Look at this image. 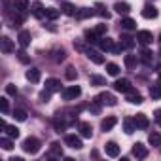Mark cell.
I'll list each match as a JSON object with an SVG mask.
<instances>
[{
    "label": "cell",
    "instance_id": "cell-1",
    "mask_svg": "<svg viewBox=\"0 0 161 161\" xmlns=\"http://www.w3.org/2000/svg\"><path fill=\"white\" fill-rule=\"evenodd\" d=\"M40 146H42V142H40L36 136H27V138L23 140V144H21L23 152H25V153H31V155L38 153V152H40Z\"/></svg>",
    "mask_w": 161,
    "mask_h": 161
},
{
    "label": "cell",
    "instance_id": "cell-2",
    "mask_svg": "<svg viewBox=\"0 0 161 161\" xmlns=\"http://www.w3.org/2000/svg\"><path fill=\"white\" fill-rule=\"evenodd\" d=\"M51 125H53V129H55L57 133H61V131H64V129H66L68 119H66V116H64L63 112H57V114L51 118Z\"/></svg>",
    "mask_w": 161,
    "mask_h": 161
},
{
    "label": "cell",
    "instance_id": "cell-3",
    "mask_svg": "<svg viewBox=\"0 0 161 161\" xmlns=\"http://www.w3.org/2000/svg\"><path fill=\"white\" fill-rule=\"evenodd\" d=\"M61 95H63L64 101H74V99H78L80 95H82V87L80 86H68V87H64L61 91Z\"/></svg>",
    "mask_w": 161,
    "mask_h": 161
},
{
    "label": "cell",
    "instance_id": "cell-4",
    "mask_svg": "<svg viewBox=\"0 0 161 161\" xmlns=\"http://www.w3.org/2000/svg\"><path fill=\"white\" fill-rule=\"evenodd\" d=\"M103 106H116L118 104V101H116V97L112 95V93H108V91H103V93H99L97 97H95Z\"/></svg>",
    "mask_w": 161,
    "mask_h": 161
},
{
    "label": "cell",
    "instance_id": "cell-5",
    "mask_svg": "<svg viewBox=\"0 0 161 161\" xmlns=\"http://www.w3.org/2000/svg\"><path fill=\"white\" fill-rule=\"evenodd\" d=\"M114 89L119 91V93H129L133 89V86H131V82H129L127 78H118L116 82H114Z\"/></svg>",
    "mask_w": 161,
    "mask_h": 161
},
{
    "label": "cell",
    "instance_id": "cell-6",
    "mask_svg": "<svg viewBox=\"0 0 161 161\" xmlns=\"http://www.w3.org/2000/svg\"><path fill=\"white\" fill-rule=\"evenodd\" d=\"M64 144L68 146V148H72V150H82V138L80 136H76V135H66L64 136Z\"/></svg>",
    "mask_w": 161,
    "mask_h": 161
},
{
    "label": "cell",
    "instance_id": "cell-7",
    "mask_svg": "<svg viewBox=\"0 0 161 161\" xmlns=\"http://www.w3.org/2000/svg\"><path fill=\"white\" fill-rule=\"evenodd\" d=\"M138 61H140L142 64H146V66H152V63H153V53H152V49L142 47L140 53H138Z\"/></svg>",
    "mask_w": 161,
    "mask_h": 161
},
{
    "label": "cell",
    "instance_id": "cell-8",
    "mask_svg": "<svg viewBox=\"0 0 161 161\" xmlns=\"http://www.w3.org/2000/svg\"><path fill=\"white\" fill-rule=\"evenodd\" d=\"M133 155L136 159H146L148 157V146H144L142 142H135L133 144Z\"/></svg>",
    "mask_w": 161,
    "mask_h": 161
},
{
    "label": "cell",
    "instance_id": "cell-9",
    "mask_svg": "<svg viewBox=\"0 0 161 161\" xmlns=\"http://www.w3.org/2000/svg\"><path fill=\"white\" fill-rule=\"evenodd\" d=\"M136 42H138L140 46H148V44L153 42V34H152L150 31H138V32H136Z\"/></svg>",
    "mask_w": 161,
    "mask_h": 161
},
{
    "label": "cell",
    "instance_id": "cell-10",
    "mask_svg": "<svg viewBox=\"0 0 161 161\" xmlns=\"http://www.w3.org/2000/svg\"><path fill=\"white\" fill-rule=\"evenodd\" d=\"M86 55H87V59L93 61L95 64H104V55H103L101 51H97V49H87Z\"/></svg>",
    "mask_w": 161,
    "mask_h": 161
},
{
    "label": "cell",
    "instance_id": "cell-11",
    "mask_svg": "<svg viewBox=\"0 0 161 161\" xmlns=\"http://www.w3.org/2000/svg\"><path fill=\"white\" fill-rule=\"evenodd\" d=\"M0 49H2V53H14L15 46H14V42L8 36H2V38H0Z\"/></svg>",
    "mask_w": 161,
    "mask_h": 161
},
{
    "label": "cell",
    "instance_id": "cell-12",
    "mask_svg": "<svg viewBox=\"0 0 161 161\" xmlns=\"http://www.w3.org/2000/svg\"><path fill=\"white\" fill-rule=\"evenodd\" d=\"M140 14H142V17H144V19H155V17L159 15L157 8H155V6H152V4H146V6L142 8V12H140Z\"/></svg>",
    "mask_w": 161,
    "mask_h": 161
},
{
    "label": "cell",
    "instance_id": "cell-13",
    "mask_svg": "<svg viewBox=\"0 0 161 161\" xmlns=\"http://www.w3.org/2000/svg\"><path fill=\"white\" fill-rule=\"evenodd\" d=\"M99 47H101V51H114L116 44H114V40L110 36H103L99 40Z\"/></svg>",
    "mask_w": 161,
    "mask_h": 161
},
{
    "label": "cell",
    "instance_id": "cell-14",
    "mask_svg": "<svg viewBox=\"0 0 161 161\" xmlns=\"http://www.w3.org/2000/svg\"><path fill=\"white\" fill-rule=\"evenodd\" d=\"M78 129H80V135H82L84 138H91V136H93V127H91V123H87V121H80Z\"/></svg>",
    "mask_w": 161,
    "mask_h": 161
},
{
    "label": "cell",
    "instance_id": "cell-15",
    "mask_svg": "<svg viewBox=\"0 0 161 161\" xmlns=\"http://www.w3.org/2000/svg\"><path fill=\"white\" fill-rule=\"evenodd\" d=\"M31 14H32V17L42 19V17L46 15V8H44V4H42V2H34V4L31 6Z\"/></svg>",
    "mask_w": 161,
    "mask_h": 161
},
{
    "label": "cell",
    "instance_id": "cell-16",
    "mask_svg": "<svg viewBox=\"0 0 161 161\" xmlns=\"http://www.w3.org/2000/svg\"><path fill=\"white\" fill-rule=\"evenodd\" d=\"M133 119H135L136 129H142V131H144V129H148V125H150V119H148V116H146V114H136Z\"/></svg>",
    "mask_w": 161,
    "mask_h": 161
},
{
    "label": "cell",
    "instance_id": "cell-17",
    "mask_svg": "<svg viewBox=\"0 0 161 161\" xmlns=\"http://www.w3.org/2000/svg\"><path fill=\"white\" fill-rule=\"evenodd\" d=\"M14 10L17 14L27 15V12H29V0H14Z\"/></svg>",
    "mask_w": 161,
    "mask_h": 161
},
{
    "label": "cell",
    "instance_id": "cell-18",
    "mask_svg": "<svg viewBox=\"0 0 161 161\" xmlns=\"http://www.w3.org/2000/svg\"><path fill=\"white\" fill-rule=\"evenodd\" d=\"M46 89H49L51 93L63 91V89H61V82H59L57 78H47V80H46Z\"/></svg>",
    "mask_w": 161,
    "mask_h": 161
},
{
    "label": "cell",
    "instance_id": "cell-19",
    "mask_svg": "<svg viewBox=\"0 0 161 161\" xmlns=\"http://www.w3.org/2000/svg\"><path fill=\"white\" fill-rule=\"evenodd\" d=\"M135 40H136V38H133V36H129V34H121V36H119V44L123 46V49H133L135 44H136Z\"/></svg>",
    "mask_w": 161,
    "mask_h": 161
},
{
    "label": "cell",
    "instance_id": "cell-20",
    "mask_svg": "<svg viewBox=\"0 0 161 161\" xmlns=\"http://www.w3.org/2000/svg\"><path fill=\"white\" fill-rule=\"evenodd\" d=\"M104 152H106L108 157H118L119 155V146L116 142H106L104 144Z\"/></svg>",
    "mask_w": 161,
    "mask_h": 161
},
{
    "label": "cell",
    "instance_id": "cell-21",
    "mask_svg": "<svg viewBox=\"0 0 161 161\" xmlns=\"http://www.w3.org/2000/svg\"><path fill=\"white\" fill-rule=\"evenodd\" d=\"M27 80H29V82L31 84H38L40 82V78H42V72L38 70V68H31V70H27Z\"/></svg>",
    "mask_w": 161,
    "mask_h": 161
},
{
    "label": "cell",
    "instance_id": "cell-22",
    "mask_svg": "<svg viewBox=\"0 0 161 161\" xmlns=\"http://www.w3.org/2000/svg\"><path fill=\"white\" fill-rule=\"evenodd\" d=\"M61 12H63L64 15H68V17H74V15L78 14L76 6H74L72 2H63V4H61Z\"/></svg>",
    "mask_w": 161,
    "mask_h": 161
},
{
    "label": "cell",
    "instance_id": "cell-23",
    "mask_svg": "<svg viewBox=\"0 0 161 161\" xmlns=\"http://www.w3.org/2000/svg\"><path fill=\"white\" fill-rule=\"evenodd\" d=\"M127 95V101L131 103V104H142L144 103V99H142V95L138 93V91H135V89H131L129 93H125Z\"/></svg>",
    "mask_w": 161,
    "mask_h": 161
},
{
    "label": "cell",
    "instance_id": "cell-24",
    "mask_svg": "<svg viewBox=\"0 0 161 161\" xmlns=\"http://www.w3.org/2000/svg\"><path fill=\"white\" fill-rule=\"evenodd\" d=\"M116 123H118V118H116V116H108V118H104V119L101 121V129L106 133V131H110Z\"/></svg>",
    "mask_w": 161,
    "mask_h": 161
},
{
    "label": "cell",
    "instance_id": "cell-25",
    "mask_svg": "<svg viewBox=\"0 0 161 161\" xmlns=\"http://www.w3.org/2000/svg\"><path fill=\"white\" fill-rule=\"evenodd\" d=\"M84 38H86V42L87 44H99V40H101V36L95 32V29L91 31V29H87L86 32H84Z\"/></svg>",
    "mask_w": 161,
    "mask_h": 161
},
{
    "label": "cell",
    "instance_id": "cell-26",
    "mask_svg": "<svg viewBox=\"0 0 161 161\" xmlns=\"http://www.w3.org/2000/svg\"><path fill=\"white\" fill-rule=\"evenodd\" d=\"M17 42H19L21 47H27V46L31 44V32H29V31H19V34H17Z\"/></svg>",
    "mask_w": 161,
    "mask_h": 161
},
{
    "label": "cell",
    "instance_id": "cell-27",
    "mask_svg": "<svg viewBox=\"0 0 161 161\" xmlns=\"http://www.w3.org/2000/svg\"><path fill=\"white\" fill-rule=\"evenodd\" d=\"M123 63H125V66H127L129 70H135V68H136V64H138V57H136V55H133V53H129V55H125V57H123Z\"/></svg>",
    "mask_w": 161,
    "mask_h": 161
},
{
    "label": "cell",
    "instance_id": "cell-28",
    "mask_svg": "<svg viewBox=\"0 0 161 161\" xmlns=\"http://www.w3.org/2000/svg\"><path fill=\"white\" fill-rule=\"evenodd\" d=\"M89 84H91L93 87L106 86V78H104V76H99V74H91V76H89Z\"/></svg>",
    "mask_w": 161,
    "mask_h": 161
},
{
    "label": "cell",
    "instance_id": "cell-29",
    "mask_svg": "<svg viewBox=\"0 0 161 161\" xmlns=\"http://www.w3.org/2000/svg\"><path fill=\"white\" fill-rule=\"evenodd\" d=\"M95 14H97V15H101L103 19H106V21L110 19V12L104 8V4H103V2H97V4H95Z\"/></svg>",
    "mask_w": 161,
    "mask_h": 161
},
{
    "label": "cell",
    "instance_id": "cell-30",
    "mask_svg": "<svg viewBox=\"0 0 161 161\" xmlns=\"http://www.w3.org/2000/svg\"><path fill=\"white\" fill-rule=\"evenodd\" d=\"M119 25H121V29H125V31H135V29H136V21L131 19V17H121Z\"/></svg>",
    "mask_w": 161,
    "mask_h": 161
},
{
    "label": "cell",
    "instance_id": "cell-31",
    "mask_svg": "<svg viewBox=\"0 0 161 161\" xmlns=\"http://www.w3.org/2000/svg\"><path fill=\"white\" fill-rule=\"evenodd\" d=\"M123 131H125L127 135H133V133L136 131V125H135V119H133V118H125V119H123Z\"/></svg>",
    "mask_w": 161,
    "mask_h": 161
},
{
    "label": "cell",
    "instance_id": "cell-32",
    "mask_svg": "<svg viewBox=\"0 0 161 161\" xmlns=\"http://www.w3.org/2000/svg\"><path fill=\"white\" fill-rule=\"evenodd\" d=\"M49 157H63V146L59 142H51V146H49Z\"/></svg>",
    "mask_w": 161,
    "mask_h": 161
},
{
    "label": "cell",
    "instance_id": "cell-33",
    "mask_svg": "<svg viewBox=\"0 0 161 161\" xmlns=\"http://www.w3.org/2000/svg\"><path fill=\"white\" fill-rule=\"evenodd\" d=\"M114 10H116L119 15H127V14L131 12V6H129L127 2H116V4H114Z\"/></svg>",
    "mask_w": 161,
    "mask_h": 161
},
{
    "label": "cell",
    "instance_id": "cell-34",
    "mask_svg": "<svg viewBox=\"0 0 161 161\" xmlns=\"http://www.w3.org/2000/svg\"><path fill=\"white\" fill-rule=\"evenodd\" d=\"M150 97L155 101L161 99V82H155L153 86H150Z\"/></svg>",
    "mask_w": 161,
    "mask_h": 161
},
{
    "label": "cell",
    "instance_id": "cell-35",
    "mask_svg": "<svg viewBox=\"0 0 161 161\" xmlns=\"http://www.w3.org/2000/svg\"><path fill=\"white\" fill-rule=\"evenodd\" d=\"M93 15H95V10H91V8H82V10H78V14H76L78 19H89Z\"/></svg>",
    "mask_w": 161,
    "mask_h": 161
},
{
    "label": "cell",
    "instance_id": "cell-36",
    "mask_svg": "<svg viewBox=\"0 0 161 161\" xmlns=\"http://www.w3.org/2000/svg\"><path fill=\"white\" fill-rule=\"evenodd\" d=\"M148 142H150V146L161 148V135H159V133H150V135H148Z\"/></svg>",
    "mask_w": 161,
    "mask_h": 161
},
{
    "label": "cell",
    "instance_id": "cell-37",
    "mask_svg": "<svg viewBox=\"0 0 161 161\" xmlns=\"http://www.w3.org/2000/svg\"><path fill=\"white\" fill-rule=\"evenodd\" d=\"M64 57H66V51H64L63 47L53 49V61H55V63H63V61H64Z\"/></svg>",
    "mask_w": 161,
    "mask_h": 161
},
{
    "label": "cell",
    "instance_id": "cell-38",
    "mask_svg": "<svg viewBox=\"0 0 161 161\" xmlns=\"http://www.w3.org/2000/svg\"><path fill=\"white\" fill-rule=\"evenodd\" d=\"M59 15H61V12H59L57 8H46V19H49V21H55Z\"/></svg>",
    "mask_w": 161,
    "mask_h": 161
},
{
    "label": "cell",
    "instance_id": "cell-39",
    "mask_svg": "<svg viewBox=\"0 0 161 161\" xmlns=\"http://www.w3.org/2000/svg\"><path fill=\"white\" fill-rule=\"evenodd\" d=\"M4 131H6V135H8L10 138H17V136H19V129H17L15 125H6Z\"/></svg>",
    "mask_w": 161,
    "mask_h": 161
},
{
    "label": "cell",
    "instance_id": "cell-40",
    "mask_svg": "<svg viewBox=\"0 0 161 161\" xmlns=\"http://www.w3.org/2000/svg\"><path fill=\"white\" fill-rule=\"evenodd\" d=\"M0 146H2V150L10 152V150L14 148V142H12V138H10V136H4V138H0Z\"/></svg>",
    "mask_w": 161,
    "mask_h": 161
},
{
    "label": "cell",
    "instance_id": "cell-41",
    "mask_svg": "<svg viewBox=\"0 0 161 161\" xmlns=\"http://www.w3.org/2000/svg\"><path fill=\"white\" fill-rule=\"evenodd\" d=\"M64 78H66V80H70V82H74V80L78 78V72H76V68H74V66H66Z\"/></svg>",
    "mask_w": 161,
    "mask_h": 161
},
{
    "label": "cell",
    "instance_id": "cell-42",
    "mask_svg": "<svg viewBox=\"0 0 161 161\" xmlns=\"http://www.w3.org/2000/svg\"><path fill=\"white\" fill-rule=\"evenodd\" d=\"M106 72H108L110 76H118V74H119V66H118L116 63H106Z\"/></svg>",
    "mask_w": 161,
    "mask_h": 161
},
{
    "label": "cell",
    "instance_id": "cell-43",
    "mask_svg": "<svg viewBox=\"0 0 161 161\" xmlns=\"http://www.w3.org/2000/svg\"><path fill=\"white\" fill-rule=\"evenodd\" d=\"M27 116H29V114H27L23 108H15V110H14V118H15L17 121H25V119H27Z\"/></svg>",
    "mask_w": 161,
    "mask_h": 161
},
{
    "label": "cell",
    "instance_id": "cell-44",
    "mask_svg": "<svg viewBox=\"0 0 161 161\" xmlns=\"http://www.w3.org/2000/svg\"><path fill=\"white\" fill-rule=\"evenodd\" d=\"M15 55H17V59H19V61L23 63V64H27V63H31V57L27 55V51H25V47H23V49H19V51H17Z\"/></svg>",
    "mask_w": 161,
    "mask_h": 161
},
{
    "label": "cell",
    "instance_id": "cell-45",
    "mask_svg": "<svg viewBox=\"0 0 161 161\" xmlns=\"http://www.w3.org/2000/svg\"><path fill=\"white\" fill-rule=\"evenodd\" d=\"M101 108H103V104H101L97 99L89 104V112H91V114H101Z\"/></svg>",
    "mask_w": 161,
    "mask_h": 161
},
{
    "label": "cell",
    "instance_id": "cell-46",
    "mask_svg": "<svg viewBox=\"0 0 161 161\" xmlns=\"http://www.w3.org/2000/svg\"><path fill=\"white\" fill-rule=\"evenodd\" d=\"M38 99H40V103H49V99H51V91H49V89H44V91H40Z\"/></svg>",
    "mask_w": 161,
    "mask_h": 161
},
{
    "label": "cell",
    "instance_id": "cell-47",
    "mask_svg": "<svg viewBox=\"0 0 161 161\" xmlns=\"http://www.w3.org/2000/svg\"><path fill=\"white\" fill-rule=\"evenodd\" d=\"M0 110H2V114H8L10 112V104H8V99L6 97L0 99Z\"/></svg>",
    "mask_w": 161,
    "mask_h": 161
},
{
    "label": "cell",
    "instance_id": "cell-48",
    "mask_svg": "<svg viewBox=\"0 0 161 161\" xmlns=\"http://www.w3.org/2000/svg\"><path fill=\"white\" fill-rule=\"evenodd\" d=\"M106 31H108V27H106L104 23H101V25H97V27H95V32H97V34H99L101 38H103V36L106 34Z\"/></svg>",
    "mask_w": 161,
    "mask_h": 161
},
{
    "label": "cell",
    "instance_id": "cell-49",
    "mask_svg": "<svg viewBox=\"0 0 161 161\" xmlns=\"http://www.w3.org/2000/svg\"><path fill=\"white\" fill-rule=\"evenodd\" d=\"M6 95L15 97V95H17V87H15L14 84H8V86H6Z\"/></svg>",
    "mask_w": 161,
    "mask_h": 161
},
{
    "label": "cell",
    "instance_id": "cell-50",
    "mask_svg": "<svg viewBox=\"0 0 161 161\" xmlns=\"http://www.w3.org/2000/svg\"><path fill=\"white\" fill-rule=\"evenodd\" d=\"M153 119H155L157 125H161V108H157V110L153 112Z\"/></svg>",
    "mask_w": 161,
    "mask_h": 161
},
{
    "label": "cell",
    "instance_id": "cell-51",
    "mask_svg": "<svg viewBox=\"0 0 161 161\" xmlns=\"http://www.w3.org/2000/svg\"><path fill=\"white\" fill-rule=\"evenodd\" d=\"M74 49H78V51H87V47L84 46V42H74Z\"/></svg>",
    "mask_w": 161,
    "mask_h": 161
},
{
    "label": "cell",
    "instance_id": "cell-52",
    "mask_svg": "<svg viewBox=\"0 0 161 161\" xmlns=\"http://www.w3.org/2000/svg\"><path fill=\"white\" fill-rule=\"evenodd\" d=\"M44 27H47V29H49V31H51V32H55V31H57V29H55V27H53V25H44Z\"/></svg>",
    "mask_w": 161,
    "mask_h": 161
},
{
    "label": "cell",
    "instance_id": "cell-53",
    "mask_svg": "<svg viewBox=\"0 0 161 161\" xmlns=\"http://www.w3.org/2000/svg\"><path fill=\"white\" fill-rule=\"evenodd\" d=\"M157 76H159V82H161V70H159V72H157Z\"/></svg>",
    "mask_w": 161,
    "mask_h": 161
},
{
    "label": "cell",
    "instance_id": "cell-54",
    "mask_svg": "<svg viewBox=\"0 0 161 161\" xmlns=\"http://www.w3.org/2000/svg\"><path fill=\"white\" fill-rule=\"evenodd\" d=\"M159 57H161V49H159Z\"/></svg>",
    "mask_w": 161,
    "mask_h": 161
},
{
    "label": "cell",
    "instance_id": "cell-55",
    "mask_svg": "<svg viewBox=\"0 0 161 161\" xmlns=\"http://www.w3.org/2000/svg\"><path fill=\"white\" fill-rule=\"evenodd\" d=\"M159 42H161V34H159Z\"/></svg>",
    "mask_w": 161,
    "mask_h": 161
}]
</instances>
